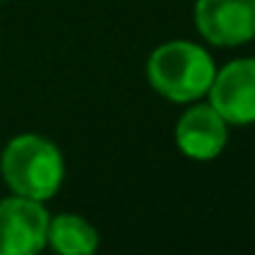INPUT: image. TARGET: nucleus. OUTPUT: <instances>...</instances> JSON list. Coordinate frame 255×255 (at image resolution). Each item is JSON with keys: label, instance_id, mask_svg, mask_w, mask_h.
Here are the masks:
<instances>
[{"label": "nucleus", "instance_id": "f257e3e1", "mask_svg": "<svg viewBox=\"0 0 255 255\" xmlns=\"http://www.w3.org/2000/svg\"><path fill=\"white\" fill-rule=\"evenodd\" d=\"M3 181L30 200H47L61 189L63 181V156L58 145L39 134H19L8 140L0 156Z\"/></svg>", "mask_w": 255, "mask_h": 255}, {"label": "nucleus", "instance_id": "f03ea898", "mask_svg": "<svg viewBox=\"0 0 255 255\" xmlns=\"http://www.w3.org/2000/svg\"><path fill=\"white\" fill-rule=\"evenodd\" d=\"M214 61L203 47L192 41H167L156 47L148 58V83L156 94L170 102H195L209 94L214 80Z\"/></svg>", "mask_w": 255, "mask_h": 255}, {"label": "nucleus", "instance_id": "7ed1b4c3", "mask_svg": "<svg viewBox=\"0 0 255 255\" xmlns=\"http://www.w3.org/2000/svg\"><path fill=\"white\" fill-rule=\"evenodd\" d=\"M50 214L22 195L0 200V255H33L47 247Z\"/></svg>", "mask_w": 255, "mask_h": 255}, {"label": "nucleus", "instance_id": "20e7f679", "mask_svg": "<svg viewBox=\"0 0 255 255\" xmlns=\"http://www.w3.org/2000/svg\"><path fill=\"white\" fill-rule=\"evenodd\" d=\"M209 105L236 127L255 124V58H239L214 72Z\"/></svg>", "mask_w": 255, "mask_h": 255}, {"label": "nucleus", "instance_id": "39448f33", "mask_svg": "<svg viewBox=\"0 0 255 255\" xmlns=\"http://www.w3.org/2000/svg\"><path fill=\"white\" fill-rule=\"evenodd\" d=\"M195 28L209 44H244L255 39V0H198Z\"/></svg>", "mask_w": 255, "mask_h": 255}, {"label": "nucleus", "instance_id": "423d86ee", "mask_svg": "<svg viewBox=\"0 0 255 255\" xmlns=\"http://www.w3.org/2000/svg\"><path fill=\"white\" fill-rule=\"evenodd\" d=\"M228 143V121L211 105H195L178 118L176 145L189 159H214Z\"/></svg>", "mask_w": 255, "mask_h": 255}, {"label": "nucleus", "instance_id": "0eeeda50", "mask_svg": "<svg viewBox=\"0 0 255 255\" xmlns=\"http://www.w3.org/2000/svg\"><path fill=\"white\" fill-rule=\"evenodd\" d=\"M47 244L61 255H88L99 244V233L88 220L77 214H58L50 220V231H47Z\"/></svg>", "mask_w": 255, "mask_h": 255}, {"label": "nucleus", "instance_id": "6e6552de", "mask_svg": "<svg viewBox=\"0 0 255 255\" xmlns=\"http://www.w3.org/2000/svg\"><path fill=\"white\" fill-rule=\"evenodd\" d=\"M0 3H3V0H0Z\"/></svg>", "mask_w": 255, "mask_h": 255}]
</instances>
